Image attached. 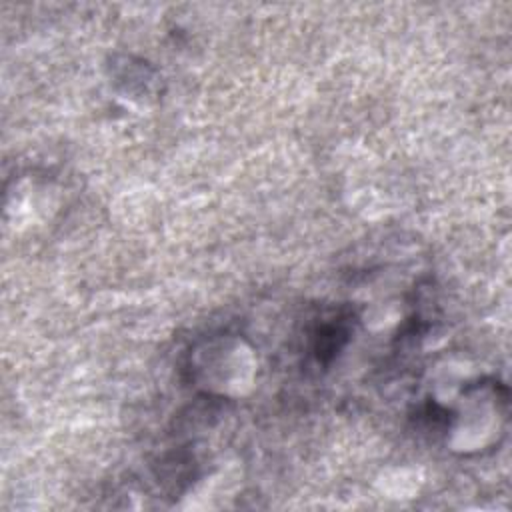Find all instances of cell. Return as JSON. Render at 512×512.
Masks as SVG:
<instances>
[{"instance_id": "1", "label": "cell", "mask_w": 512, "mask_h": 512, "mask_svg": "<svg viewBox=\"0 0 512 512\" xmlns=\"http://www.w3.org/2000/svg\"><path fill=\"white\" fill-rule=\"evenodd\" d=\"M198 370L202 372L204 382L210 380V388L218 392L242 394L244 388L250 386L254 360L250 350H246L240 342H222L218 348H206Z\"/></svg>"}]
</instances>
